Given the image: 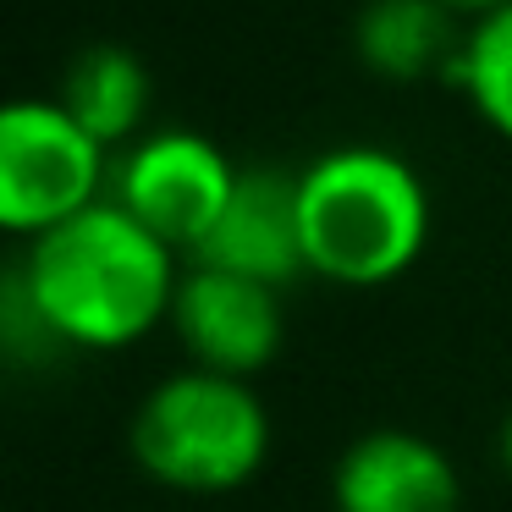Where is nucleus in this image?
Masks as SVG:
<instances>
[{"label": "nucleus", "mask_w": 512, "mask_h": 512, "mask_svg": "<svg viewBox=\"0 0 512 512\" xmlns=\"http://www.w3.org/2000/svg\"><path fill=\"white\" fill-rule=\"evenodd\" d=\"M61 105L100 138L105 149L127 144L149 116V72L133 50L122 45H89L72 56Z\"/></svg>", "instance_id": "nucleus-10"}, {"label": "nucleus", "mask_w": 512, "mask_h": 512, "mask_svg": "<svg viewBox=\"0 0 512 512\" xmlns=\"http://www.w3.org/2000/svg\"><path fill=\"white\" fill-rule=\"evenodd\" d=\"M446 12H457V17H468V23H474V17H485V12H496V6H507V0H441Z\"/></svg>", "instance_id": "nucleus-12"}, {"label": "nucleus", "mask_w": 512, "mask_h": 512, "mask_svg": "<svg viewBox=\"0 0 512 512\" xmlns=\"http://www.w3.org/2000/svg\"><path fill=\"white\" fill-rule=\"evenodd\" d=\"M452 83L463 89L479 122L512 144V0L468 23L463 50L452 61Z\"/></svg>", "instance_id": "nucleus-11"}, {"label": "nucleus", "mask_w": 512, "mask_h": 512, "mask_svg": "<svg viewBox=\"0 0 512 512\" xmlns=\"http://www.w3.org/2000/svg\"><path fill=\"white\" fill-rule=\"evenodd\" d=\"M171 331L188 347L193 369L254 380L265 364H276L287 320H281V287L232 276L215 265H188L171 303Z\"/></svg>", "instance_id": "nucleus-6"}, {"label": "nucleus", "mask_w": 512, "mask_h": 512, "mask_svg": "<svg viewBox=\"0 0 512 512\" xmlns=\"http://www.w3.org/2000/svg\"><path fill=\"white\" fill-rule=\"evenodd\" d=\"M298 221L309 276L336 287H386L430 243V193L402 155L342 144L298 171Z\"/></svg>", "instance_id": "nucleus-2"}, {"label": "nucleus", "mask_w": 512, "mask_h": 512, "mask_svg": "<svg viewBox=\"0 0 512 512\" xmlns=\"http://www.w3.org/2000/svg\"><path fill=\"white\" fill-rule=\"evenodd\" d=\"M177 248H166L116 199L28 237L23 298L56 342L116 353L171 320L177 303Z\"/></svg>", "instance_id": "nucleus-1"}, {"label": "nucleus", "mask_w": 512, "mask_h": 512, "mask_svg": "<svg viewBox=\"0 0 512 512\" xmlns=\"http://www.w3.org/2000/svg\"><path fill=\"white\" fill-rule=\"evenodd\" d=\"M441 0H369L353 23V50L375 78L419 83L430 72H452L463 39L452 34Z\"/></svg>", "instance_id": "nucleus-9"}, {"label": "nucleus", "mask_w": 512, "mask_h": 512, "mask_svg": "<svg viewBox=\"0 0 512 512\" xmlns=\"http://www.w3.org/2000/svg\"><path fill=\"white\" fill-rule=\"evenodd\" d=\"M501 468H507V479H512V413L501 419Z\"/></svg>", "instance_id": "nucleus-13"}, {"label": "nucleus", "mask_w": 512, "mask_h": 512, "mask_svg": "<svg viewBox=\"0 0 512 512\" xmlns=\"http://www.w3.org/2000/svg\"><path fill=\"white\" fill-rule=\"evenodd\" d=\"M188 265H215L232 276L265 281V287H287L303 276V221H298V171L276 166H248L237 171V188L226 199L221 221L210 226Z\"/></svg>", "instance_id": "nucleus-7"}, {"label": "nucleus", "mask_w": 512, "mask_h": 512, "mask_svg": "<svg viewBox=\"0 0 512 512\" xmlns=\"http://www.w3.org/2000/svg\"><path fill=\"white\" fill-rule=\"evenodd\" d=\"M111 149L61 100H12L0 111V226L39 237L100 204Z\"/></svg>", "instance_id": "nucleus-4"}, {"label": "nucleus", "mask_w": 512, "mask_h": 512, "mask_svg": "<svg viewBox=\"0 0 512 512\" xmlns=\"http://www.w3.org/2000/svg\"><path fill=\"white\" fill-rule=\"evenodd\" d=\"M127 446L155 485L182 496H226L265 468L270 413L254 380L188 364L144 391L127 424Z\"/></svg>", "instance_id": "nucleus-3"}, {"label": "nucleus", "mask_w": 512, "mask_h": 512, "mask_svg": "<svg viewBox=\"0 0 512 512\" xmlns=\"http://www.w3.org/2000/svg\"><path fill=\"white\" fill-rule=\"evenodd\" d=\"M336 512H463V479L446 446L413 430H369L331 468Z\"/></svg>", "instance_id": "nucleus-8"}, {"label": "nucleus", "mask_w": 512, "mask_h": 512, "mask_svg": "<svg viewBox=\"0 0 512 512\" xmlns=\"http://www.w3.org/2000/svg\"><path fill=\"white\" fill-rule=\"evenodd\" d=\"M237 171L243 166H232V155L215 138L193 133V127H166V133L138 138L122 155L111 199L133 221H144L166 248L193 254L210 237V226L221 221L237 188Z\"/></svg>", "instance_id": "nucleus-5"}]
</instances>
